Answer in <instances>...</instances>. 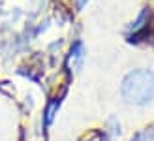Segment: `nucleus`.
<instances>
[{
  "mask_svg": "<svg viewBox=\"0 0 154 141\" xmlns=\"http://www.w3.org/2000/svg\"><path fill=\"white\" fill-rule=\"evenodd\" d=\"M77 6H79V8H83V6H85V0H77Z\"/></svg>",
  "mask_w": 154,
  "mask_h": 141,
  "instance_id": "obj_3",
  "label": "nucleus"
},
{
  "mask_svg": "<svg viewBox=\"0 0 154 141\" xmlns=\"http://www.w3.org/2000/svg\"><path fill=\"white\" fill-rule=\"evenodd\" d=\"M132 141H154V132L152 130H145L141 134H137Z\"/></svg>",
  "mask_w": 154,
  "mask_h": 141,
  "instance_id": "obj_2",
  "label": "nucleus"
},
{
  "mask_svg": "<svg viewBox=\"0 0 154 141\" xmlns=\"http://www.w3.org/2000/svg\"><path fill=\"white\" fill-rule=\"evenodd\" d=\"M122 98L128 104L143 105L154 98V74L149 70H134L122 81Z\"/></svg>",
  "mask_w": 154,
  "mask_h": 141,
  "instance_id": "obj_1",
  "label": "nucleus"
}]
</instances>
